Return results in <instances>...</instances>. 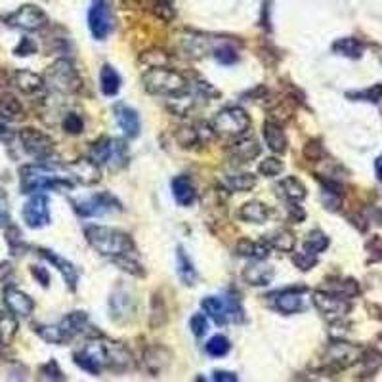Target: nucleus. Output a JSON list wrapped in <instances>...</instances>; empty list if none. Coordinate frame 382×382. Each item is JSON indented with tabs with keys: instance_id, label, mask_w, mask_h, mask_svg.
Returning <instances> with one entry per match:
<instances>
[{
	"instance_id": "obj_2",
	"label": "nucleus",
	"mask_w": 382,
	"mask_h": 382,
	"mask_svg": "<svg viewBox=\"0 0 382 382\" xmlns=\"http://www.w3.org/2000/svg\"><path fill=\"white\" fill-rule=\"evenodd\" d=\"M75 182L67 174H60L48 165H29L21 169V189L23 193H36V191H69Z\"/></svg>"
},
{
	"instance_id": "obj_41",
	"label": "nucleus",
	"mask_w": 382,
	"mask_h": 382,
	"mask_svg": "<svg viewBox=\"0 0 382 382\" xmlns=\"http://www.w3.org/2000/svg\"><path fill=\"white\" fill-rule=\"evenodd\" d=\"M229 348H231V344H229V340L224 335H216V337H213V339L206 342V352L214 357L226 356Z\"/></svg>"
},
{
	"instance_id": "obj_17",
	"label": "nucleus",
	"mask_w": 382,
	"mask_h": 382,
	"mask_svg": "<svg viewBox=\"0 0 382 382\" xmlns=\"http://www.w3.org/2000/svg\"><path fill=\"white\" fill-rule=\"evenodd\" d=\"M273 306L281 314H298L306 308L304 289H287L273 295Z\"/></svg>"
},
{
	"instance_id": "obj_31",
	"label": "nucleus",
	"mask_w": 382,
	"mask_h": 382,
	"mask_svg": "<svg viewBox=\"0 0 382 382\" xmlns=\"http://www.w3.org/2000/svg\"><path fill=\"white\" fill-rule=\"evenodd\" d=\"M277 189L281 191V195L285 197L287 201H290V203H297V201L306 197L304 184L298 178H295V176H289V178L283 180L279 186H277Z\"/></svg>"
},
{
	"instance_id": "obj_46",
	"label": "nucleus",
	"mask_w": 382,
	"mask_h": 382,
	"mask_svg": "<svg viewBox=\"0 0 382 382\" xmlns=\"http://www.w3.org/2000/svg\"><path fill=\"white\" fill-rule=\"evenodd\" d=\"M214 58L220 61V63L229 65V63H235L237 61V52H235V48H231L229 44H222L218 48H214Z\"/></svg>"
},
{
	"instance_id": "obj_5",
	"label": "nucleus",
	"mask_w": 382,
	"mask_h": 382,
	"mask_svg": "<svg viewBox=\"0 0 382 382\" xmlns=\"http://www.w3.org/2000/svg\"><path fill=\"white\" fill-rule=\"evenodd\" d=\"M88 159H92L100 169L119 170L128 162V145L123 140L102 138L92 145Z\"/></svg>"
},
{
	"instance_id": "obj_16",
	"label": "nucleus",
	"mask_w": 382,
	"mask_h": 382,
	"mask_svg": "<svg viewBox=\"0 0 382 382\" xmlns=\"http://www.w3.org/2000/svg\"><path fill=\"white\" fill-rule=\"evenodd\" d=\"M2 297H4V304L8 308V312H12L16 317H29L33 314V298L25 295L23 290L16 289V287H6Z\"/></svg>"
},
{
	"instance_id": "obj_23",
	"label": "nucleus",
	"mask_w": 382,
	"mask_h": 382,
	"mask_svg": "<svg viewBox=\"0 0 382 382\" xmlns=\"http://www.w3.org/2000/svg\"><path fill=\"white\" fill-rule=\"evenodd\" d=\"M172 193H174L176 203L182 206H191L197 199L195 186L187 176H178V178L172 180Z\"/></svg>"
},
{
	"instance_id": "obj_55",
	"label": "nucleus",
	"mask_w": 382,
	"mask_h": 382,
	"mask_svg": "<svg viewBox=\"0 0 382 382\" xmlns=\"http://www.w3.org/2000/svg\"><path fill=\"white\" fill-rule=\"evenodd\" d=\"M10 216H8V209H6V199H4V193L0 191V226L8 224Z\"/></svg>"
},
{
	"instance_id": "obj_40",
	"label": "nucleus",
	"mask_w": 382,
	"mask_h": 382,
	"mask_svg": "<svg viewBox=\"0 0 382 382\" xmlns=\"http://www.w3.org/2000/svg\"><path fill=\"white\" fill-rule=\"evenodd\" d=\"M125 306H130L132 308V298L128 297V295H123V293H117V297L111 298V312H113V317L115 319H123V317H130L127 310H125Z\"/></svg>"
},
{
	"instance_id": "obj_26",
	"label": "nucleus",
	"mask_w": 382,
	"mask_h": 382,
	"mask_svg": "<svg viewBox=\"0 0 382 382\" xmlns=\"http://www.w3.org/2000/svg\"><path fill=\"white\" fill-rule=\"evenodd\" d=\"M12 83L23 94H36L39 90H43L44 78L31 71H16L12 75Z\"/></svg>"
},
{
	"instance_id": "obj_22",
	"label": "nucleus",
	"mask_w": 382,
	"mask_h": 382,
	"mask_svg": "<svg viewBox=\"0 0 382 382\" xmlns=\"http://www.w3.org/2000/svg\"><path fill=\"white\" fill-rule=\"evenodd\" d=\"M243 279L248 285H256V287L268 285L273 279V268L268 266V264H264L262 260L260 262L248 264L245 270H243Z\"/></svg>"
},
{
	"instance_id": "obj_32",
	"label": "nucleus",
	"mask_w": 382,
	"mask_h": 382,
	"mask_svg": "<svg viewBox=\"0 0 382 382\" xmlns=\"http://www.w3.org/2000/svg\"><path fill=\"white\" fill-rule=\"evenodd\" d=\"M178 275L180 279L184 281V285L187 287H191V285H195L197 281V272H195V266L191 262V258L187 256V253L180 246L178 248Z\"/></svg>"
},
{
	"instance_id": "obj_25",
	"label": "nucleus",
	"mask_w": 382,
	"mask_h": 382,
	"mask_svg": "<svg viewBox=\"0 0 382 382\" xmlns=\"http://www.w3.org/2000/svg\"><path fill=\"white\" fill-rule=\"evenodd\" d=\"M264 138H266V144L273 153H285L289 147V142H287L283 128L275 120H268L264 125Z\"/></svg>"
},
{
	"instance_id": "obj_50",
	"label": "nucleus",
	"mask_w": 382,
	"mask_h": 382,
	"mask_svg": "<svg viewBox=\"0 0 382 382\" xmlns=\"http://www.w3.org/2000/svg\"><path fill=\"white\" fill-rule=\"evenodd\" d=\"M293 262H295V266H297L298 270H304V272H308V270H310V268H312V266L317 262V256L306 255L304 251H302L300 255L293 256Z\"/></svg>"
},
{
	"instance_id": "obj_39",
	"label": "nucleus",
	"mask_w": 382,
	"mask_h": 382,
	"mask_svg": "<svg viewBox=\"0 0 382 382\" xmlns=\"http://www.w3.org/2000/svg\"><path fill=\"white\" fill-rule=\"evenodd\" d=\"M36 335L43 340H46V342H50V344H63L65 342V337H63L60 325H39L36 327Z\"/></svg>"
},
{
	"instance_id": "obj_54",
	"label": "nucleus",
	"mask_w": 382,
	"mask_h": 382,
	"mask_svg": "<svg viewBox=\"0 0 382 382\" xmlns=\"http://www.w3.org/2000/svg\"><path fill=\"white\" fill-rule=\"evenodd\" d=\"M213 379L216 382H237V374L229 373V371H214Z\"/></svg>"
},
{
	"instance_id": "obj_52",
	"label": "nucleus",
	"mask_w": 382,
	"mask_h": 382,
	"mask_svg": "<svg viewBox=\"0 0 382 382\" xmlns=\"http://www.w3.org/2000/svg\"><path fill=\"white\" fill-rule=\"evenodd\" d=\"M321 145L317 144V142H308V145L304 147V157L306 159H310V161H315V159H319L321 157Z\"/></svg>"
},
{
	"instance_id": "obj_45",
	"label": "nucleus",
	"mask_w": 382,
	"mask_h": 382,
	"mask_svg": "<svg viewBox=\"0 0 382 382\" xmlns=\"http://www.w3.org/2000/svg\"><path fill=\"white\" fill-rule=\"evenodd\" d=\"M178 140L184 147H193V144L201 142V130H197L195 127L182 128L178 132Z\"/></svg>"
},
{
	"instance_id": "obj_1",
	"label": "nucleus",
	"mask_w": 382,
	"mask_h": 382,
	"mask_svg": "<svg viewBox=\"0 0 382 382\" xmlns=\"http://www.w3.org/2000/svg\"><path fill=\"white\" fill-rule=\"evenodd\" d=\"M75 363L90 374H100L103 369L127 371L134 365L132 354L123 344L105 339L90 340L75 354Z\"/></svg>"
},
{
	"instance_id": "obj_49",
	"label": "nucleus",
	"mask_w": 382,
	"mask_h": 382,
	"mask_svg": "<svg viewBox=\"0 0 382 382\" xmlns=\"http://www.w3.org/2000/svg\"><path fill=\"white\" fill-rule=\"evenodd\" d=\"M363 365H365L367 371H376L379 367L382 365V354H379V352H374V350H369V352H365V356H363Z\"/></svg>"
},
{
	"instance_id": "obj_11",
	"label": "nucleus",
	"mask_w": 382,
	"mask_h": 382,
	"mask_svg": "<svg viewBox=\"0 0 382 382\" xmlns=\"http://www.w3.org/2000/svg\"><path fill=\"white\" fill-rule=\"evenodd\" d=\"M6 23L10 27H16L21 31H39L46 25V14L34 4H25L16 10L12 16H8Z\"/></svg>"
},
{
	"instance_id": "obj_57",
	"label": "nucleus",
	"mask_w": 382,
	"mask_h": 382,
	"mask_svg": "<svg viewBox=\"0 0 382 382\" xmlns=\"http://www.w3.org/2000/svg\"><path fill=\"white\" fill-rule=\"evenodd\" d=\"M0 140H2L4 144H10V142L14 140V132H12L6 125H2V123H0Z\"/></svg>"
},
{
	"instance_id": "obj_42",
	"label": "nucleus",
	"mask_w": 382,
	"mask_h": 382,
	"mask_svg": "<svg viewBox=\"0 0 382 382\" xmlns=\"http://www.w3.org/2000/svg\"><path fill=\"white\" fill-rule=\"evenodd\" d=\"M258 172H260L262 176H268V178L277 176V174L283 172V162H281L277 157H268V159H264V161L260 162Z\"/></svg>"
},
{
	"instance_id": "obj_8",
	"label": "nucleus",
	"mask_w": 382,
	"mask_h": 382,
	"mask_svg": "<svg viewBox=\"0 0 382 382\" xmlns=\"http://www.w3.org/2000/svg\"><path fill=\"white\" fill-rule=\"evenodd\" d=\"M44 83L58 90L61 94H75L83 88V81L76 73V69L73 67V63L67 60L56 61L48 71H46V78Z\"/></svg>"
},
{
	"instance_id": "obj_56",
	"label": "nucleus",
	"mask_w": 382,
	"mask_h": 382,
	"mask_svg": "<svg viewBox=\"0 0 382 382\" xmlns=\"http://www.w3.org/2000/svg\"><path fill=\"white\" fill-rule=\"evenodd\" d=\"M33 275L36 277L39 281H43V285L44 287H48V283H50V275L46 273V270H41V268H36V266H33Z\"/></svg>"
},
{
	"instance_id": "obj_35",
	"label": "nucleus",
	"mask_w": 382,
	"mask_h": 382,
	"mask_svg": "<svg viewBox=\"0 0 382 382\" xmlns=\"http://www.w3.org/2000/svg\"><path fill=\"white\" fill-rule=\"evenodd\" d=\"M165 356H169V352L165 348H161V346H155V348H151L149 352H145V367H147L153 374H159L165 367L169 365L167 359H162L161 361V357Z\"/></svg>"
},
{
	"instance_id": "obj_38",
	"label": "nucleus",
	"mask_w": 382,
	"mask_h": 382,
	"mask_svg": "<svg viewBox=\"0 0 382 382\" xmlns=\"http://www.w3.org/2000/svg\"><path fill=\"white\" fill-rule=\"evenodd\" d=\"M270 243H272L273 248H277L281 253H290L293 248H295V243H297V239L295 235L290 233L289 229H279V231H275L270 239Z\"/></svg>"
},
{
	"instance_id": "obj_43",
	"label": "nucleus",
	"mask_w": 382,
	"mask_h": 382,
	"mask_svg": "<svg viewBox=\"0 0 382 382\" xmlns=\"http://www.w3.org/2000/svg\"><path fill=\"white\" fill-rule=\"evenodd\" d=\"M142 63L147 65V69H153V67H165V63L169 61V56L161 50H151V52H145L144 56L140 58Z\"/></svg>"
},
{
	"instance_id": "obj_9",
	"label": "nucleus",
	"mask_w": 382,
	"mask_h": 382,
	"mask_svg": "<svg viewBox=\"0 0 382 382\" xmlns=\"http://www.w3.org/2000/svg\"><path fill=\"white\" fill-rule=\"evenodd\" d=\"M73 209L81 216L92 218V216H105V214L117 213L120 211V203L111 193H98V195L88 197V199L73 201Z\"/></svg>"
},
{
	"instance_id": "obj_3",
	"label": "nucleus",
	"mask_w": 382,
	"mask_h": 382,
	"mask_svg": "<svg viewBox=\"0 0 382 382\" xmlns=\"http://www.w3.org/2000/svg\"><path fill=\"white\" fill-rule=\"evenodd\" d=\"M85 235L90 246L103 256L119 258V256L134 253V243L130 235L123 233L119 229L105 228V226H88L85 229Z\"/></svg>"
},
{
	"instance_id": "obj_10",
	"label": "nucleus",
	"mask_w": 382,
	"mask_h": 382,
	"mask_svg": "<svg viewBox=\"0 0 382 382\" xmlns=\"http://www.w3.org/2000/svg\"><path fill=\"white\" fill-rule=\"evenodd\" d=\"M19 140L21 145L31 157L44 161L48 159L52 153H54V140L48 134H44L41 130H36L33 127H27L23 130H19Z\"/></svg>"
},
{
	"instance_id": "obj_14",
	"label": "nucleus",
	"mask_w": 382,
	"mask_h": 382,
	"mask_svg": "<svg viewBox=\"0 0 382 382\" xmlns=\"http://www.w3.org/2000/svg\"><path fill=\"white\" fill-rule=\"evenodd\" d=\"M23 220L29 228L39 229L50 224V203L44 195H34L23 206Z\"/></svg>"
},
{
	"instance_id": "obj_47",
	"label": "nucleus",
	"mask_w": 382,
	"mask_h": 382,
	"mask_svg": "<svg viewBox=\"0 0 382 382\" xmlns=\"http://www.w3.org/2000/svg\"><path fill=\"white\" fill-rule=\"evenodd\" d=\"M348 98L376 103L382 98V86H373V88H369V90H361V92H348Z\"/></svg>"
},
{
	"instance_id": "obj_28",
	"label": "nucleus",
	"mask_w": 382,
	"mask_h": 382,
	"mask_svg": "<svg viewBox=\"0 0 382 382\" xmlns=\"http://www.w3.org/2000/svg\"><path fill=\"white\" fill-rule=\"evenodd\" d=\"M239 218L243 222H251V224H264L270 218V209L260 201H251L241 206Z\"/></svg>"
},
{
	"instance_id": "obj_48",
	"label": "nucleus",
	"mask_w": 382,
	"mask_h": 382,
	"mask_svg": "<svg viewBox=\"0 0 382 382\" xmlns=\"http://www.w3.org/2000/svg\"><path fill=\"white\" fill-rule=\"evenodd\" d=\"M189 327H191V332L195 337H203L206 329H209V321H206V315L204 314H195L191 319H189Z\"/></svg>"
},
{
	"instance_id": "obj_7",
	"label": "nucleus",
	"mask_w": 382,
	"mask_h": 382,
	"mask_svg": "<svg viewBox=\"0 0 382 382\" xmlns=\"http://www.w3.org/2000/svg\"><path fill=\"white\" fill-rule=\"evenodd\" d=\"M203 310L214 319L216 325H228V323H239L243 319V310L237 298L233 297H206L201 302Z\"/></svg>"
},
{
	"instance_id": "obj_19",
	"label": "nucleus",
	"mask_w": 382,
	"mask_h": 382,
	"mask_svg": "<svg viewBox=\"0 0 382 382\" xmlns=\"http://www.w3.org/2000/svg\"><path fill=\"white\" fill-rule=\"evenodd\" d=\"M115 119H117V125L127 136L136 138L140 134V117L132 107H128L125 103L115 105Z\"/></svg>"
},
{
	"instance_id": "obj_29",
	"label": "nucleus",
	"mask_w": 382,
	"mask_h": 382,
	"mask_svg": "<svg viewBox=\"0 0 382 382\" xmlns=\"http://www.w3.org/2000/svg\"><path fill=\"white\" fill-rule=\"evenodd\" d=\"M100 88L105 96H117L120 90V76L111 65H103L100 71Z\"/></svg>"
},
{
	"instance_id": "obj_27",
	"label": "nucleus",
	"mask_w": 382,
	"mask_h": 382,
	"mask_svg": "<svg viewBox=\"0 0 382 382\" xmlns=\"http://www.w3.org/2000/svg\"><path fill=\"white\" fill-rule=\"evenodd\" d=\"M272 251V243L270 241H251V239H241L237 243V255L248 256V258H256V260H264Z\"/></svg>"
},
{
	"instance_id": "obj_58",
	"label": "nucleus",
	"mask_w": 382,
	"mask_h": 382,
	"mask_svg": "<svg viewBox=\"0 0 382 382\" xmlns=\"http://www.w3.org/2000/svg\"><path fill=\"white\" fill-rule=\"evenodd\" d=\"M374 170H376V176H379V180L382 182V155L376 159V162H374Z\"/></svg>"
},
{
	"instance_id": "obj_33",
	"label": "nucleus",
	"mask_w": 382,
	"mask_h": 382,
	"mask_svg": "<svg viewBox=\"0 0 382 382\" xmlns=\"http://www.w3.org/2000/svg\"><path fill=\"white\" fill-rule=\"evenodd\" d=\"M332 50L337 52L339 56H344V58H361L363 56V44L359 43L357 39H339L337 43L332 44Z\"/></svg>"
},
{
	"instance_id": "obj_6",
	"label": "nucleus",
	"mask_w": 382,
	"mask_h": 382,
	"mask_svg": "<svg viewBox=\"0 0 382 382\" xmlns=\"http://www.w3.org/2000/svg\"><path fill=\"white\" fill-rule=\"evenodd\" d=\"M213 132L216 136L237 138L251 128V117L241 107H226L213 119Z\"/></svg>"
},
{
	"instance_id": "obj_12",
	"label": "nucleus",
	"mask_w": 382,
	"mask_h": 382,
	"mask_svg": "<svg viewBox=\"0 0 382 382\" xmlns=\"http://www.w3.org/2000/svg\"><path fill=\"white\" fill-rule=\"evenodd\" d=\"M88 27L96 41H103L111 33L113 29L111 10L103 0H94V4L88 10Z\"/></svg>"
},
{
	"instance_id": "obj_20",
	"label": "nucleus",
	"mask_w": 382,
	"mask_h": 382,
	"mask_svg": "<svg viewBox=\"0 0 382 382\" xmlns=\"http://www.w3.org/2000/svg\"><path fill=\"white\" fill-rule=\"evenodd\" d=\"M229 155H231L233 161L251 162L260 155V145H258L255 138H243V140H237V142L231 144Z\"/></svg>"
},
{
	"instance_id": "obj_36",
	"label": "nucleus",
	"mask_w": 382,
	"mask_h": 382,
	"mask_svg": "<svg viewBox=\"0 0 382 382\" xmlns=\"http://www.w3.org/2000/svg\"><path fill=\"white\" fill-rule=\"evenodd\" d=\"M329 246V237L321 233V231H312L304 241V253L306 255L317 256Z\"/></svg>"
},
{
	"instance_id": "obj_51",
	"label": "nucleus",
	"mask_w": 382,
	"mask_h": 382,
	"mask_svg": "<svg viewBox=\"0 0 382 382\" xmlns=\"http://www.w3.org/2000/svg\"><path fill=\"white\" fill-rule=\"evenodd\" d=\"M43 374H44V379H50V381H63V379H65L63 373L60 371V367L56 365V361L46 363V365L43 367Z\"/></svg>"
},
{
	"instance_id": "obj_34",
	"label": "nucleus",
	"mask_w": 382,
	"mask_h": 382,
	"mask_svg": "<svg viewBox=\"0 0 382 382\" xmlns=\"http://www.w3.org/2000/svg\"><path fill=\"white\" fill-rule=\"evenodd\" d=\"M224 186L229 191H251L256 186L255 174H231L224 178Z\"/></svg>"
},
{
	"instance_id": "obj_37",
	"label": "nucleus",
	"mask_w": 382,
	"mask_h": 382,
	"mask_svg": "<svg viewBox=\"0 0 382 382\" xmlns=\"http://www.w3.org/2000/svg\"><path fill=\"white\" fill-rule=\"evenodd\" d=\"M17 331V321L16 315L12 314H0V346L8 344L10 340L14 339V335Z\"/></svg>"
},
{
	"instance_id": "obj_13",
	"label": "nucleus",
	"mask_w": 382,
	"mask_h": 382,
	"mask_svg": "<svg viewBox=\"0 0 382 382\" xmlns=\"http://www.w3.org/2000/svg\"><path fill=\"white\" fill-rule=\"evenodd\" d=\"M314 306L321 312L325 317H331V319H340L350 312V302L340 295L335 293H325V290H317L314 293Z\"/></svg>"
},
{
	"instance_id": "obj_18",
	"label": "nucleus",
	"mask_w": 382,
	"mask_h": 382,
	"mask_svg": "<svg viewBox=\"0 0 382 382\" xmlns=\"http://www.w3.org/2000/svg\"><path fill=\"white\" fill-rule=\"evenodd\" d=\"M67 174L73 178V182L78 180L81 184L92 186V184L100 182V178H102V169L92 159H81V161L69 165Z\"/></svg>"
},
{
	"instance_id": "obj_15",
	"label": "nucleus",
	"mask_w": 382,
	"mask_h": 382,
	"mask_svg": "<svg viewBox=\"0 0 382 382\" xmlns=\"http://www.w3.org/2000/svg\"><path fill=\"white\" fill-rule=\"evenodd\" d=\"M359 354L361 350L352 346V344H346V342H335L329 346L327 350V356H325V361L327 365L332 367V369H344V367H350L356 359H359Z\"/></svg>"
},
{
	"instance_id": "obj_4",
	"label": "nucleus",
	"mask_w": 382,
	"mask_h": 382,
	"mask_svg": "<svg viewBox=\"0 0 382 382\" xmlns=\"http://www.w3.org/2000/svg\"><path fill=\"white\" fill-rule=\"evenodd\" d=\"M145 90L155 96H165L178 100L187 94V81L180 75L178 71H172L167 67L147 69L144 75Z\"/></svg>"
},
{
	"instance_id": "obj_30",
	"label": "nucleus",
	"mask_w": 382,
	"mask_h": 382,
	"mask_svg": "<svg viewBox=\"0 0 382 382\" xmlns=\"http://www.w3.org/2000/svg\"><path fill=\"white\" fill-rule=\"evenodd\" d=\"M23 115V105L19 103L16 96L2 94L0 96V117L6 120H17Z\"/></svg>"
},
{
	"instance_id": "obj_24",
	"label": "nucleus",
	"mask_w": 382,
	"mask_h": 382,
	"mask_svg": "<svg viewBox=\"0 0 382 382\" xmlns=\"http://www.w3.org/2000/svg\"><path fill=\"white\" fill-rule=\"evenodd\" d=\"M60 327L65 340H71L78 337V335H85L88 331V327H90V323H88V315L85 312H73L60 323Z\"/></svg>"
},
{
	"instance_id": "obj_53",
	"label": "nucleus",
	"mask_w": 382,
	"mask_h": 382,
	"mask_svg": "<svg viewBox=\"0 0 382 382\" xmlns=\"http://www.w3.org/2000/svg\"><path fill=\"white\" fill-rule=\"evenodd\" d=\"M36 52V46L31 39H23L21 44L16 48V54L17 56H29V54H34Z\"/></svg>"
},
{
	"instance_id": "obj_21",
	"label": "nucleus",
	"mask_w": 382,
	"mask_h": 382,
	"mask_svg": "<svg viewBox=\"0 0 382 382\" xmlns=\"http://www.w3.org/2000/svg\"><path fill=\"white\" fill-rule=\"evenodd\" d=\"M41 255L48 260L50 264H54L58 270L61 272V275H63V279H65V283H67V287L71 290L76 289V281H78V273H76V268L73 266V264L69 262V260H65V258H61L60 255H54L52 251H46V248H41L39 251Z\"/></svg>"
},
{
	"instance_id": "obj_44",
	"label": "nucleus",
	"mask_w": 382,
	"mask_h": 382,
	"mask_svg": "<svg viewBox=\"0 0 382 382\" xmlns=\"http://www.w3.org/2000/svg\"><path fill=\"white\" fill-rule=\"evenodd\" d=\"M83 128H85V120L81 115H76V113H69L67 117L63 119V130L67 132V134H81L83 132Z\"/></svg>"
}]
</instances>
